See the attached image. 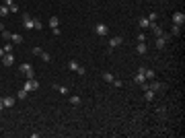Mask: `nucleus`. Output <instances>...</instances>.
Listing matches in <instances>:
<instances>
[{
  "label": "nucleus",
  "instance_id": "obj_1",
  "mask_svg": "<svg viewBox=\"0 0 185 138\" xmlns=\"http://www.w3.org/2000/svg\"><path fill=\"white\" fill-rule=\"evenodd\" d=\"M18 70L27 76V78H35V68H33V64H29V62H23L21 66H18Z\"/></svg>",
  "mask_w": 185,
  "mask_h": 138
},
{
  "label": "nucleus",
  "instance_id": "obj_2",
  "mask_svg": "<svg viewBox=\"0 0 185 138\" xmlns=\"http://www.w3.org/2000/svg\"><path fill=\"white\" fill-rule=\"evenodd\" d=\"M134 83H136V85H144V83H148L146 76H144V66H140V68H138L136 76H134Z\"/></svg>",
  "mask_w": 185,
  "mask_h": 138
},
{
  "label": "nucleus",
  "instance_id": "obj_3",
  "mask_svg": "<svg viewBox=\"0 0 185 138\" xmlns=\"http://www.w3.org/2000/svg\"><path fill=\"white\" fill-rule=\"evenodd\" d=\"M95 33L99 35V37H105V35L109 33V27H107L105 23H97V25H95Z\"/></svg>",
  "mask_w": 185,
  "mask_h": 138
},
{
  "label": "nucleus",
  "instance_id": "obj_4",
  "mask_svg": "<svg viewBox=\"0 0 185 138\" xmlns=\"http://www.w3.org/2000/svg\"><path fill=\"white\" fill-rule=\"evenodd\" d=\"M23 89H25L27 93H31V91H37V89H39V83H37L35 78H27V83L23 85Z\"/></svg>",
  "mask_w": 185,
  "mask_h": 138
},
{
  "label": "nucleus",
  "instance_id": "obj_5",
  "mask_svg": "<svg viewBox=\"0 0 185 138\" xmlns=\"http://www.w3.org/2000/svg\"><path fill=\"white\" fill-rule=\"evenodd\" d=\"M33 21H35V17H31V15H23V27L25 29H33Z\"/></svg>",
  "mask_w": 185,
  "mask_h": 138
},
{
  "label": "nucleus",
  "instance_id": "obj_6",
  "mask_svg": "<svg viewBox=\"0 0 185 138\" xmlns=\"http://www.w3.org/2000/svg\"><path fill=\"white\" fill-rule=\"evenodd\" d=\"M146 87L150 89V91H154V93H156V91H165V85H163V83H156V81L146 83Z\"/></svg>",
  "mask_w": 185,
  "mask_h": 138
},
{
  "label": "nucleus",
  "instance_id": "obj_7",
  "mask_svg": "<svg viewBox=\"0 0 185 138\" xmlns=\"http://www.w3.org/2000/svg\"><path fill=\"white\" fill-rule=\"evenodd\" d=\"M183 23H185V15H183V13H175V15H173V25L183 27Z\"/></svg>",
  "mask_w": 185,
  "mask_h": 138
},
{
  "label": "nucleus",
  "instance_id": "obj_8",
  "mask_svg": "<svg viewBox=\"0 0 185 138\" xmlns=\"http://www.w3.org/2000/svg\"><path fill=\"white\" fill-rule=\"evenodd\" d=\"M121 43H124V37H119V35H115V37L109 39V48H119Z\"/></svg>",
  "mask_w": 185,
  "mask_h": 138
},
{
  "label": "nucleus",
  "instance_id": "obj_9",
  "mask_svg": "<svg viewBox=\"0 0 185 138\" xmlns=\"http://www.w3.org/2000/svg\"><path fill=\"white\" fill-rule=\"evenodd\" d=\"M166 41H169V35H161V37H156V48H158V50H163V48H165L166 46Z\"/></svg>",
  "mask_w": 185,
  "mask_h": 138
},
{
  "label": "nucleus",
  "instance_id": "obj_10",
  "mask_svg": "<svg viewBox=\"0 0 185 138\" xmlns=\"http://www.w3.org/2000/svg\"><path fill=\"white\" fill-rule=\"evenodd\" d=\"M13 62H15V56H13V54H4L2 64H4V66H13Z\"/></svg>",
  "mask_w": 185,
  "mask_h": 138
},
{
  "label": "nucleus",
  "instance_id": "obj_11",
  "mask_svg": "<svg viewBox=\"0 0 185 138\" xmlns=\"http://www.w3.org/2000/svg\"><path fill=\"white\" fill-rule=\"evenodd\" d=\"M142 89H144V99H148V101H152V99H154V91H150V89L146 87V83L142 85Z\"/></svg>",
  "mask_w": 185,
  "mask_h": 138
},
{
  "label": "nucleus",
  "instance_id": "obj_12",
  "mask_svg": "<svg viewBox=\"0 0 185 138\" xmlns=\"http://www.w3.org/2000/svg\"><path fill=\"white\" fill-rule=\"evenodd\" d=\"M136 52H138V54H146V52H148L146 41H138V46H136Z\"/></svg>",
  "mask_w": 185,
  "mask_h": 138
},
{
  "label": "nucleus",
  "instance_id": "obj_13",
  "mask_svg": "<svg viewBox=\"0 0 185 138\" xmlns=\"http://www.w3.org/2000/svg\"><path fill=\"white\" fill-rule=\"evenodd\" d=\"M15 99H17V97L8 95V97H4V99H2V103H4V107H13V105H15Z\"/></svg>",
  "mask_w": 185,
  "mask_h": 138
},
{
  "label": "nucleus",
  "instance_id": "obj_14",
  "mask_svg": "<svg viewBox=\"0 0 185 138\" xmlns=\"http://www.w3.org/2000/svg\"><path fill=\"white\" fill-rule=\"evenodd\" d=\"M144 76H146V81H154L156 78V72L150 68H144Z\"/></svg>",
  "mask_w": 185,
  "mask_h": 138
},
{
  "label": "nucleus",
  "instance_id": "obj_15",
  "mask_svg": "<svg viewBox=\"0 0 185 138\" xmlns=\"http://www.w3.org/2000/svg\"><path fill=\"white\" fill-rule=\"evenodd\" d=\"M8 41H13L15 46H18V43H23V37L18 33H10V39H8Z\"/></svg>",
  "mask_w": 185,
  "mask_h": 138
},
{
  "label": "nucleus",
  "instance_id": "obj_16",
  "mask_svg": "<svg viewBox=\"0 0 185 138\" xmlns=\"http://www.w3.org/2000/svg\"><path fill=\"white\" fill-rule=\"evenodd\" d=\"M4 4L8 6V10H10V13H17V10H18V6L13 2V0H4Z\"/></svg>",
  "mask_w": 185,
  "mask_h": 138
},
{
  "label": "nucleus",
  "instance_id": "obj_17",
  "mask_svg": "<svg viewBox=\"0 0 185 138\" xmlns=\"http://www.w3.org/2000/svg\"><path fill=\"white\" fill-rule=\"evenodd\" d=\"M138 25H140L142 29H148V27H150V21H148V17H142L140 21H138Z\"/></svg>",
  "mask_w": 185,
  "mask_h": 138
},
{
  "label": "nucleus",
  "instance_id": "obj_18",
  "mask_svg": "<svg viewBox=\"0 0 185 138\" xmlns=\"http://www.w3.org/2000/svg\"><path fill=\"white\" fill-rule=\"evenodd\" d=\"M50 27L54 29V27H60V19L58 17H50Z\"/></svg>",
  "mask_w": 185,
  "mask_h": 138
},
{
  "label": "nucleus",
  "instance_id": "obj_19",
  "mask_svg": "<svg viewBox=\"0 0 185 138\" xmlns=\"http://www.w3.org/2000/svg\"><path fill=\"white\" fill-rule=\"evenodd\" d=\"M68 101H70L72 105H80V101H82V99H80L78 95H70V99H68Z\"/></svg>",
  "mask_w": 185,
  "mask_h": 138
},
{
  "label": "nucleus",
  "instance_id": "obj_20",
  "mask_svg": "<svg viewBox=\"0 0 185 138\" xmlns=\"http://www.w3.org/2000/svg\"><path fill=\"white\" fill-rule=\"evenodd\" d=\"M113 78H115V76H113L111 72H103V81H105V83H113Z\"/></svg>",
  "mask_w": 185,
  "mask_h": 138
},
{
  "label": "nucleus",
  "instance_id": "obj_21",
  "mask_svg": "<svg viewBox=\"0 0 185 138\" xmlns=\"http://www.w3.org/2000/svg\"><path fill=\"white\" fill-rule=\"evenodd\" d=\"M78 66H80V64H78L76 60H70V62H68V68H70V70H74V72H76V68H78Z\"/></svg>",
  "mask_w": 185,
  "mask_h": 138
},
{
  "label": "nucleus",
  "instance_id": "obj_22",
  "mask_svg": "<svg viewBox=\"0 0 185 138\" xmlns=\"http://www.w3.org/2000/svg\"><path fill=\"white\" fill-rule=\"evenodd\" d=\"M54 87L62 93V95H68V93H70V91H68V87H60V85H54Z\"/></svg>",
  "mask_w": 185,
  "mask_h": 138
},
{
  "label": "nucleus",
  "instance_id": "obj_23",
  "mask_svg": "<svg viewBox=\"0 0 185 138\" xmlns=\"http://www.w3.org/2000/svg\"><path fill=\"white\" fill-rule=\"evenodd\" d=\"M171 33L173 35H181V27H179V25H173V27H171Z\"/></svg>",
  "mask_w": 185,
  "mask_h": 138
},
{
  "label": "nucleus",
  "instance_id": "obj_24",
  "mask_svg": "<svg viewBox=\"0 0 185 138\" xmlns=\"http://www.w3.org/2000/svg\"><path fill=\"white\" fill-rule=\"evenodd\" d=\"M8 13H10V10H8V6H6V4H2V6H0V15H2V17H6Z\"/></svg>",
  "mask_w": 185,
  "mask_h": 138
},
{
  "label": "nucleus",
  "instance_id": "obj_25",
  "mask_svg": "<svg viewBox=\"0 0 185 138\" xmlns=\"http://www.w3.org/2000/svg\"><path fill=\"white\" fill-rule=\"evenodd\" d=\"M13 48H15V43L10 41V43H6V46H4V52H6V54H13Z\"/></svg>",
  "mask_w": 185,
  "mask_h": 138
},
{
  "label": "nucleus",
  "instance_id": "obj_26",
  "mask_svg": "<svg viewBox=\"0 0 185 138\" xmlns=\"http://www.w3.org/2000/svg\"><path fill=\"white\" fill-rule=\"evenodd\" d=\"M41 60H43V62H52V56L47 52H41Z\"/></svg>",
  "mask_w": 185,
  "mask_h": 138
},
{
  "label": "nucleus",
  "instance_id": "obj_27",
  "mask_svg": "<svg viewBox=\"0 0 185 138\" xmlns=\"http://www.w3.org/2000/svg\"><path fill=\"white\" fill-rule=\"evenodd\" d=\"M25 97H27V91H25V89H21V91L17 93V99H25Z\"/></svg>",
  "mask_w": 185,
  "mask_h": 138
},
{
  "label": "nucleus",
  "instance_id": "obj_28",
  "mask_svg": "<svg viewBox=\"0 0 185 138\" xmlns=\"http://www.w3.org/2000/svg\"><path fill=\"white\" fill-rule=\"evenodd\" d=\"M156 19H158L156 13H150V15H148V21H150V23H156Z\"/></svg>",
  "mask_w": 185,
  "mask_h": 138
},
{
  "label": "nucleus",
  "instance_id": "obj_29",
  "mask_svg": "<svg viewBox=\"0 0 185 138\" xmlns=\"http://www.w3.org/2000/svg\"><path fill=\"white\" fill-rule=\"evenodd\" d=\"M41 27H43V25H41V21H39V19H35V21H33V29H37V31H39Z\"/></svg>",
  "mask_w": 185,
  "mask_h": 138
},
{
  "label": "nucleus",
  "instance_id": "obj_30",
  "mask_svg": "<svg viewBox=\"0 0 185 138\" xmlns=\"http://www.w3.org/2000/svg\"><path fill=\"white\" fill-rule=\"evenodd\" d=\"M76 72H78L80 76H84V74H87V70H84V66H78V68H76Z\"/></svg>",
  "mask_w": 185,
  "mask_h": 138
},
{
  "label": "nucleus",
  "instance_id": "obj_31",
  "mask_svg": "<svg viewBox=\"0 0 185 138\" xmlns=\"http://www.w3.org/2000/svg\"><path fill=\"white\" fill-rule=\"evenodd\" d=\"M111 85H115V87H117V89H119V87H124V83H121L119 78H113V83H111Z\"/></svg>",
  "mask_w": 185,
  "mask_h": 138
},
{
  "label": "nucleus",
  "instance_id": "obj_32",
  "mask_svg": "<svg viewBox=\"0 0 185 138\" xmlns=\"http://www.w3.org/2000/svg\"><path fill=\"white\" fill-rule=\"evenodd\" d=\"M41 52H43L41 48H33V54H35V56H41Z\"/></svg>",
  "mask_w": 185,
  "mask_h": 138
},
{
  "label": "nucleus",
  "instance_id": "obj_33",
  "mask_svg": "<svg viewBox=\"0 0 185 138\" xmlns=\"http://www.w3.org/2000/svg\"><path fill=\"white\" fill-rule=\"evenodd\" d=\"M138 41H146V35H144V33H138Z\"/></svg>",
  "mask_w": 185,
  "mask_h": 138
},
{
  "label": "nucleus",
  "instance_id": "obj_34",
  "mask_svg": "<svg viewBox=\"0 0 185 138\" xmlns=\"http://www.w3.org/2000/svg\"><path fill=\"white\" fill-rule=\"evenodd\" d=\"M52 33H54V35H60L62 31H60V27H54V29H52Z\"/></svg>",
  "mask_w": 185,
  "mask_h": 138
},
{
  "label": "nucleus",
  "instance_id": "obj_35",
  "mask_svg": "<svg viewBox=\"0 0 185 138\" xmlns=\"http://www.w3.org/2000/svg\"><path fill=\"white\" fill-rule=\"evenodd\" d=\"M4 54H6V52H4V48H0V60L4 58Z\"/></svg>",
  "mask_w": 185,
  "mask_h": 138
},
{
  "label": "nucleus",
  "instance_id": "obj_36",
  "mask_svg": "<svg viewBox=\"0 0 185 138\" xmlns=\"http://www.w3.org/2000/svg\"><path fill=\"white\" fill-rule=\"evenodd\" d=\"M2 109H4V103H2V99H0V111H2Z\"/></svg>",
  "mask_w": 185,
  "mask_h": 138
},
{
  "label": "nucleus",
  "instance_id": "obj_37",
  "mask_svg": "<svg viewBox=\"0 0 185 138\" xmlns=\"http://www.w3.org/2000/svg\"><path fill=\"white\" fill-rule=\"evenodd\" d=\"M2 31H4V25H2V23H0V33H2Z\"/></svg>",
  "mask_w": 185,
  "mask_h": 138
},
{
  "label": "nucleus",
  "instance_id": "obj_38",
  "mask_svg": "<svg viewBox=\"0 0 185 138\" xmlns=\"http://www.w3.org/2000/svg\"><path fill=\"white\" fill-rule=\"evenodd\" d=\"M156 2H163V0H156Z\"/></svg>",
  "mask_w": 185,
  "mask_h": 138
}]
</instances>
